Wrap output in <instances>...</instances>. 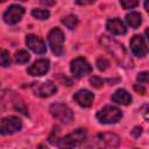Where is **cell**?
Masks as SVG:
<instances>
[{"instance_id": "cell-26", "label": "cell", "mask_w": 149, "mask_h": 149, "mask_svg": "<svg viewBox=\"0 0 149 149\" xmlns=\"http://www.w3.org/2000/svg\"><path fill=\"white\" fill-rule=\"evenodd\" d=\"M141 134H142V128H141V127H135V128L132 130V135H133L134 137H139Z\"/></svg>"}, {"instance_id": "cell-6", "label": "cell", "mask_w": 149, "mask_h": 149, "mask_svg": "<svg viewBox=\"0 0 149 149\" xmlns=\"http://www.w3.org/2000/svg\"><path fill=\"white\" fill-rule=\"evenodd\" d=\"M49 112H50V114L55 119H57L58 121H61L64 125H69L73 120V112H72V109L68 105H65L63 102H55V104H52L49 107Z\"/></svg>"}, {"instance_id": "cell-28", "label": "cell", "mask_w": 149, "mask_h": 149, "mask_svg": "<svg viewBox=\"0 0 149 149\" xmlns=\"http://www.w3.org/2000/svg\"><path fill=\"white\" fill-rule=\"evenodd\" d=\"M139 85H140V84H139ZM134 87H135V90H136V91H139V92H141V94H144V93H146V90H144V88H143V87H142L141 85H140V87H139L137 85H135Z\"/></svg>"}, {"instance_id": "cell-4", "label": "cell", "mask_w": 149, "mask_h": 149, "mask_svg": "<svg viewBox=\"0 0 149 149\" xmlns=\"http://www.w3.org/2000/svg\"><path fill=\"white\" fill-rule=\"evenodd\" d=\"M121 118H122V112L116 106H113V105H106L101 109H99L97 113L98 121L105 125L116 123L121 120Z\"/></svg>"}, {"instance_id": "cell-25", "label": "cell", "mask_w": 149, "mask_h": 149, "mask_svg": "<svg viewBox=\"0 0 149 149\" xmlns=\"http://www.w3.org/2000/svg\"><path fill=\"white\" fill-rule=\"evenodd\" d=\"M90 83H91V85H92L93 87H97V88H100V87L104 85V80H102L101 78L97 77V76L91 77V78H90Z\"/></svg>"}, {"instance_id": "cell-33", "label": "cell", "mask_w": 149, "mask_h": 149, "mask_svg": "<svg viewBox=\"0 0 149 149\" xmlns=\"http://www.w3.org/2000/svg\"><path fill=\"white\" fill-rule=\"evenodd\" d=\"M144 34H146V36H147V38H148V41H149V28H148V29H146Z\"/></svg>"}, {"instance_id": "cell-14", "label": "cell", "mask_w": 149, "mask_h": 149, "mask_svg": "<svg viewBox=\"0 0 149 149\" xmlns=\"http://www.w3.org/2000/svg\"><path fill=\"white\" fill-rule=\"evenodd\" d=\"M73 99H74V101L79 106H81V107H90L92 105V102H93L94 95H93V93L91 91L83 88V90H79V91H77L74 93Z\"/></svg>"}, {"instance_id": "cell-9", "label": "cell", "mask_w": 149, "mask_h": 149, "mask_svg": "<svg viewBox=\"0 0 149 149\" xmlns=\"http://www.w3.org/2000/svg\"><path fill=\"white\" fill-rule=\"evenodd\" d=\"M24 15V7L17 3L10 5L3 13L2 19L7 24H16Z\"/></svg>"}, {"instance_id": "cell-24", "label": "cell", "mask_w": 149, "mask_h": 149, "mask_svg": "<svg viewBox=\"0 0 149 149\" xmlns=\"http://www.w3.org/2000/svg\"><path fill=\"white\" fill-rule=\"evenodd\" d=\"M108 66H109V62H108L106 58H99V59L97 61V68H98L100 71H105Z\"/></svg>"}, {"instance_id": "cell-20", "label": "cell", "mask_w": 149, "mask_h": 149, "mask_svg": "<svg viewBox=\"0 0 149 149\" xmlns=\"http://www.w3.org/2000/svg\"><path fill=\"white\" fill-rule=\"evenodd\" d=\"M31 15L37 20H47L50 16V12L44 8H34L31 9Z\"/></svg>"}, {"instance_id": "cell-2", "label": "cell", "mask_w": 149, "mask_h": 149, "mask_svg": "<svg viewBox=\"0 0 149 149\" xmlns=\"http://www.w3.org/2000/svg\"><path fill=\"white\" fill-rule=\"evenodd\" d=\"M120 144V137L114 133L97 134L81 143V149H115Z\"/></svg>"}, {"instance_id": "cell-18", "label": "cell", "mask_w": 149, "mask_h": 149, "mask_svg": "<svg viewBox=\"0 0 149 149\" xmlns=\"http://www.w3.org/2000/svg\"><path fill=\"white\" fill-rule=\"evenodd\" d=\"M29 59H30V55L24 49H21L19 51H16L15 55H14V61L17 64H26V63L29 62Z\"/></svg>"}, {"instance_id": "cell-21", "label": "cell", "mask_w": 149, "mask_h": 149, "mask_svg": "<svg viewBox=\"0 0 149 149\" xmlns=\"http://www.w3.org/2000/svg\"><path fill=\"white\" fill-rule=\"evenodd\" d=\"M0 64L2 68H7L10 65V56H9V52L5 49L1 50V54H0Z\"/></svg>"}, {"instance_id": "cell-12", "label": "cell", "mask_w": 149, "mask_h": 149, "mask_svg": "<svg viewBox=\"0 0 149 149\" xmlns=\"http://www.w3.org/2000/svg\"><path fill=\"white\" fill-rule=\"evenodd\" d=\"M33 90L36 95L47 98V97H50L54 93H56L57 87L51 80H47L43 83H35V85L33 86Z\"/></svg>"}, {"instance_id": "cell-7", "label": "cell", "mask_w": 149, "mask_h": 149, "mask_svg": "<svg viewBox=\"0 0 149 149\" xmlns=\"http://www.w3.org/2000/svg\"><path fill=\"white\" fill-rule=\"evenodd\" d=\"M22 128V121L15 115H8L2 118L0 125V133L2 135H12Z\"/></svg>"}, {"instance_id": "cell-29", "label": "cell", "mask_w": 149, "mask_h": 149, "mask_svg": "<svg viewBox=\"0 0 149 149\" xmlns=\"http://www.w3.org/2000/svg\"><path fill=\"white\" fill-rule=\"evenodd\" d=\"M42 5H47V6H52L55 5V1H41Z\"/></svg>"}, {"instance_id": "cell-10", "label": "cell", "mask_w": 149, "mask_h": 149, "mask_svg": "<svg viewBox=\"0 0 149 149\" xmlns=\"http://www.w3.org/2000/svg\"><path fill=\"white\" fill-rule=\"evenodd\" d=\"M130 50H132L134 56L140 57V58L144 57L149 51V49L147 47V43H146L144 38L141 35H134L132 37V40H130Z\"/></svg>"}, {"instance_id": "cell-3", "label": "cell", "mask_w": 149, "mask_h": 149, "mask_svg": "<svg viewBox=\"0 0 149 149\" xmlns=\"http://www.w3.org/2000/svg\"><path fill=\"white\" fill-rule=\"evenodd\" d=\"M86 129L85 128H78L73 130L72 133L61 137L57 141V146L59 149H73L78 144L83 143L86 139Z\"/></svg>"}, {"instance_id": "cell-16", "label": "cell", "mask_w": 149, "mask_h": 149, "mask_svg": "<svg viewBox=\"0 0 149 149\" xmlns=\"http://www.w3.org/2000/svg\"><path fill=\"white\" fill-rule=\"evenodd\" d=\"M111 99H112L113 102H115V104H118V105H123V106L129 105V104L132 102V100H133L130 93H129L127 90H125V88H119V90H116V91L112 94Z\"/></svg>"}, {"instance_id": "cell-34", "label": "cell", "mask_w": 149, "mask_h": 149, "mask_svg": "<svg viewBox=\"0 0 149 149\" xmlns=\"http://www.w3.org/2000/svg\"><path fill=\"white\" fill-rule=\"evenodd\" d=\"M134 149H139V148H134Z\"/></svg>"}, {"instance_id": "cell-15", "label": "cell", "mask_w": 149, "mask_h": 149, "mask_svg": "<svg viewBox=\"0 0 149 149\" xmlns=\"http://www.w3.org/2000/svg\"><path fill=\"white\" fill-rule=\"evenodd\" d=\"M106 28L113 35H125L127 33V28L125 23L119 17H113V19L107 20Z\"/></svg>"}, {"instance_id": "cell-23", "label": "cell", "mask_w": 149, "mask_h": 149, "mask_svg": "<svg viewBox=\"0 0 149 149\" xmlns=\"http://www.w3.org/2000/svg\"><path fill=\"white\" fill-rule=\"evenodd\" d=\"M137 81L140 84H149V71H143V72H140L136 77Z\"/></svg>"}, {"instance_id": "cell-30", "label": "cell", "mask_w": 149, "mask_h": 149, "mask_svg": "<svg viewBox=\"0 0 149 149\" xmlns=\"http://www.w3.org/2000/svg\"><path fill=\"white\" fill-rule=\"evenodd\" d=\"M94 1H76V3H79V5H87V3H93Z\"/></svg>"}, {"instance_id": "cell-11", "label": "cell", "mask_w": 149, "mask_h": 149, "mask_svg": "<svg viewBox=\"0 0 149 149\" xmlns=\"http://www.w3.org/2000/svg\"><path fill=\"white\" fill-rule=\"evenodd\" d=\"M50 69V61L47 58H41L35 61L28 69L27 72L30 76H35V77H40L45 74Z\"/></svg>"}, {"instance_id": "cell-27", "label": "cell", "mask_w": 149, "mask_h": 149, "mask_svg": "<svg viewBox=\"0 0 149 149\" xmlns=\"http://www.w3.org/2000/svg\"><path fill=\"white\" fill-rule=\"evenodd\" d=\"M142 113H143V118H144L146 120H148V121H149V107H147Z\"/></svg>"}, {"instance_id": "cell-31", "label": "cell", "mask_w": 149, "mask_h": 149, "mask_svg": "<svg viewBox=\"0 0 149 149\" xmlns=\"http://www.w3.org/2000/svg\"><path fill=\"white\" fill-rule=\"evenodd\" d=\"M144 9L148 12V14H149V1H146L144 2Z\"/></svg>"}, {"instance_id": "cell-22", "label": "cell", "mask_w": 149, "mask_h": 149, "mask_svg": "<svg viewBox=\"0 0 149 149\" xmlns=\"http://www.w3.org/2000/svg\"><path fill=\"white\" fill-rule=\"evenodd\" d=\"M120 5L125 9H133L134 7H136L139 5V2L135 1V0H121L120 1Z\"/></svg>"}, {"instance_id": "cell-13", "label": "cell", "mask_w": 149, "mask_h": 149, "mask_svg": "<svg viewBox=\"0 0 149 149\" xmlns=\"http://www.w3.org/2000/svg\"><path fill=\"white\" fill-rule=\"evenodd\" d=\"M26 44L27 47L35 54L37 55H43L45 54L47 51V47H45V43L43 42V40L36 35H27L26 37Z\"/></svg>"}, {"instance_id": "cell-8", "label": "cell", "mask_w": 149, "mask_h": 149, "mask_svg": "<svg viewBox=\"0 0 149 149\" xmlns=\"http://www.w3.org/2000/svg\"><path fill=\"white\" fill-rule=\"evenodd\" d=\"M70 71H71V73L74 77L81 78V77L87 76L88 73H91L92 66H91V64L84 57H77V58L71 61V63H70Z\"/></svg>"}, {"instance_id": "cell-19", "label": "cell", "mask_w": 149, "mask_h": 149, "mask_svg": "<svg viewBox=\"0 0 149 149\" xmlns=\"http://www.w3.org/2000/svg\"><path fill=\"white\" fill-rule=\"evenodd\" d=\"M62 23L70 30H73L78 26V19L76 15H68L62 20Z\"/></svg>"}, {"instance_id": "cell-32", "label": "cell", "mask_w": 149, "mask_h": 149, "mask_svg": "<svg viewBox=\"0 0 149 149\" xmlns=\"http://www.w3.org/2000/svg\"><path fill=\"white\" fill-rule=\"evenodd\" d=\"M36 149H48V148H47L45 146H43V144H40V146L36 148Z\"/></svg>"}, {"instance_id": "cell-17", "label": "cell", "mask_w": 149, "mask_h": 149, "mask_svg": "<svg viewBox=\"0 0 149 149\" xmlns=\"http://www.w3.org/2000/svg\"><path fill=\"white\" fill-rule=\"evenodd\" d=\"M126 22L132 28H137L142 23V16L140 13L133 10V12L126 14Z\"/></svg>"}, {"instance_id": "cell-5", "label": "cell", "mask_w": 149, "mask_h": 149, "mask_svg": "<svg viewBox=\"0 0 149 149\" xmlns=\"http://www.w3.org/2000/svg\"><path fill=\"white\" fill-rule=\"evenodd\" d=\"M48 43L55 56L61 57L64 54V34L59 28H52L49 31Z\"/></svg>"}, {"instance_id": "cell-1", "label": "cell", "mask_w": 149, "mask_h": 149, "mask_svg": "<svg viewBox=\"0 0 149 149\" xmlns=\"http://www.w3.org/2000/svg\"><path fill=\"white\" fill-rule=\"evenodd\" d=\"M99 42L105 48V50H107L113 56V58L118 62V64L120 66H123V68H132L133 66V61L128 56L127 50L116 40L109 37L107 35H102V36H100Z\"/></svg>"}]
</instances>
